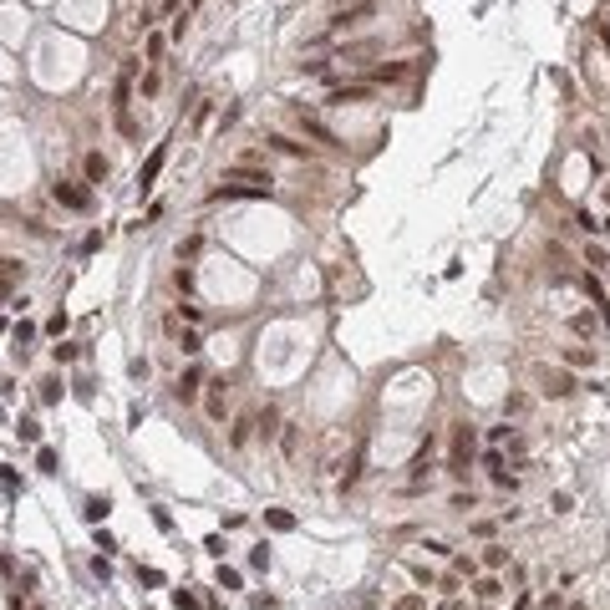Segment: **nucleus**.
<instances>
[{
	"mask_svg": "<svg viewBox=\"0 0 610 610\" xmlns=\"http://www.w3.org/2000/svg\"><path fill=\"white\" fill-rule=\"evenodd\" d=\"M275 193V179L265 168H254V163H234L224 168V188H214L209 199L219 204V199H270Z\"/></svg>",
	"mask_w": 610,
	"mask_h": 610,
	"instance_id": "nucleus-1",
	"label": "nucleus"
},
{
	"mask_svg": "<svg viewBox=\"0 0 610 610\" xmlns=\"http://www.w3.org/2000/svg\"><path fill=\"white\" fill-rule=\"evenodd\" d=\"M51 199H56L61 209H77V214H86V209H92V188H82L77 179H56V183H51Z\"/></svg>",
	"mask_w": 610,
	"mask_h": 610,
	"instance_id": "nucleus-2",
	"label": "nucleus"
},
{
	"mask_svg": "<svg viewBox=\"0 0 610 610\" xmlns=\"http://www.w3.org/2000/svg\"><path fill=\"white\" fill-rule=\"evenodd\" d=\"M366 15H377V0H356V6L336 11V15H331V26H325V36H341V31H351V26H361Z\"/></svg>",
	"mask_w": 610,
	"mask_h": 610,
	"instance_id": "nucleus-3",
	"label": "nucleus"
},
{
	"mask_svg": "<svg viewBox=\"0 0 610 610\" xmlns=\"http://www.w3.org/2000/svg\"><path fill=\"white\" fill-rule=\"evenodd\" d=\"M295 122L305 127V133H311L316 143H325V148H336V133H331V127H325L316 112H311V107H305V102H295Z\"/></svg>",
	"mask_w": 610,
	"mask_h": 610,
	"instance_id": "nucleus-4",
	"label": "nucleus"
},
{
	"mask_svg": "<svg viewBox=\"0 0 610 610\" xmlns=\"http://www.w3.org/2000/svg\"><path fill=\"white\" fill-rule=\"evenodd\" d=\"M468 453H473V427H453V473H468Z\"/></svg>",
	"mask_w": 610,
	"mask_h": 610,
	"instance_id": "nucleus-5",
	"label": "nucleus"
},
{
	"mask_svg": "<svg viewBox=\"0 0 610 610\" xmlns=\"http://www.w3.org/2000/svg\"><path fill=\"white\" fill-rule=\"evenodd\" d=\"M372 92H377L372 82H346V86H331V97H325V102H336V107H346V102H366V97H372Z\"/></svg>",
	"mask_w": 610,
	"mask_h": 610,
	"instance_id": "nucleus-6",
	"label": "nucleus"
},
{
	"mask_svg": "<svg viewBox=\"0 0 610 610\" xmlns=\"http://www.w3.org/2000/svg\"><path fill=\"white\" fill-rule=\"evenodd\" d=\"M20 275H26V265L11 259V254H0V300H11V290L20 285Z\"/></svg>",
	"mask_w": 610,
	"mask_h": 610,
	"instance_id": "nucleus-7",
	"label": "nucleus"
},
{
	"mask_svg": "<svg viewBox=\"0 0 610 610\" xmlns=\"http://www.w3.org/2000/svg\"><path fill=\"white\" fill-rule=\"evenodd\" d=\"M539 382H544V397H570V391H575L570 372H544Z\"/></svg>",
	"mask_w": 610,
	"mask_h": 610,
	"instance_id": "nucleus-8",
	"label": "nucleus"
},
{
	"mask_svg": "<svg viewBox=\"0 0 610 610\" xmlns=\"http://www.w3.org/2000/svg\"><path fill=\"white\" fill-rule=\"evenodd\" d=\"M199 387H204V372H199V366H188L173 391H179V402H193V397H199Z\"/></svg>",
	"mask_w": 610,
	"mask_h": 610,
	"instance_id": "nucleus-9",
	"label": "nucleus"
},
{
	"mask_svg": "<svg viewBox=\"0 0 610 610\" xmlns=\"http://www.w3.org/2000/svg\"><path fill=\"white\" fill-rule=\"evenodd\" d=\"M82 173H86V183H102L107 173H112V163H107L102 152H86V158H82Z\"/></svg>",
	"mask_w": 610,
	"mask_h": 610,
	"instance_id": "nucleus-10",
	"label": "nucleus"
},
{
	"mask_svg": "<svg viewBox=\"0 0 610 610\" xmlns=\"http://www.w3.org/2000/svg\"><path fill=\"white\" fill-rule=\"evenodd\" d=\"M412 77V67H407V61H391V67H377L372 72V86H387V82H407Z\"/></svg>",
	"mask_w": 610,
	"mask_h": 610,
	"instance_id": "nucleus-11",
	"label": "nucleus"
},
{
	"mask_svg": "<svg viewBox=\"0 0 610 610\" xmlns=\"http://www.w3.org/2000/svg\"><path fill=\"white\" fill-rule=\"evenodd\" d=\"M163 158H168V148H158V152H152V158L143 163V173H138V188H143V193H148V188H152V179L163 173Z\"/></svg>",
	"mask_w": 610,
	"mask_h": 610,
	"instance_id": "nucleus-12",
	"label": "nucleus"
},
{
	"mask_svg": "<svg viewBox=\"0 0 610 610\" xmlns=\"http://www.w3.org/2000/svg\"><path fill=\"white\" fill-rule=\"evenodd\" d=\"M254 427L265 432V438H275V432L285 427V422H280V412H275V407H265V412H259V417H254Z\"/></svg>",
	"mask_w": 610,
	"mask_h": 610,
	"instance_id": "nucleus-13",
	"label": "nucleus"
},
{
	"mask_svg": "<svg viewBox=\"0 0 610 610\" xmlns=\"http://www.w3.org/2000/svg\"><path fill=\"white\" fill-rule=\"evenodd\" d=\"M249 427H254V417H249V412H245V417H234V427H229V443H234V448H245V443H249Z\"/></svg>",
	"mask_w": 610,
	"mask_h": 610,
	"instance_id": "nucleus-14",
	"label": "nucleus"
},
{
	"mask_svg": "<svg viewBox=\"0 0 610 610\" xmlns=\"http://www.w3.org/2000/svg\"><path fill=\"white\" fill-rule=\"evenodd\" d=\"M265 524L280 529V534H290V529H295V514H285V509H265Z\"/></svg>",
	"mask_w": 610,
	"mask_h": 610,
	"instance_id": "nucleus-15",
	"label": "nucleus"
},
{
	"mask_svg": "<svg viewBox=\"0 0 610 610\" xmlns=\"http://www.w3.org/2000/svg\"><path fill=\"white\" fill-rule=\"evenodd\" d=\"M270 143H275V152H285V158H311V152H305V148H300L295 138H285V133H275Z\"/></svg>",
	"mask_w": 610,
	"mask_h": 610,
	"instance_id": "nucleus-16",
	"label": "nucleus"
},
{
	"mask_svg": "<svg viewBox=\"0 0 610 610\" xmlns=\"http://www.w3.org/2000/svg\"><path fill=\"white\" fill-rule=\"evenodd\" d=\"M204 412H209V417H214V422H219V417H224V382H219V387H214V391H209V397H204Z\"/></svg>",
	"mask_w": 610,
	"mask_h": 610,
	"instance_id": "nucleus-17",
	"label": "nucleus"
},
{
	"mask_svg": "<svg viewBox=\"0 0 610 610\" xmlns=\"http://www.w3.org/2000/svg\"><path fill=\"white\" fill-rule=\"evenodd\" d=\"M504 559H509L504 544H488V550H484V564H488V570H504Z\"/></svg>",
	"mask_w": 610,
	"mask_h": 610,
	"instance_id": "nucleus-18",
	"label": "nucleus"
},
{
	"mask_svg": "<svg viewBox=\"0 0 610 610\" xmlns=\"http://www.w3.org/2000/svg\"><path fill=\"white\" fill-rule=\"evenodd\" d=\"M564 361H570V366H595V351H585V346H570V351H564Z\"/></svg>",
	"mask_w": 610,
	"mask_h": 610,
	"instance_id": "nucleus-19",
	"label": "nucleus"
},
{
	"mask_svg": "<svg viewBox=\"0 0 610 610\" xmlns=\"http://www.w3.org/2000/svg\"><path fill=\"white\" fill-rule=\"evenodd\" d=\"M173 290H183V295L193 290V270H188V265H179V270H173Z\"/></svg>",
	"mask_w": 610,
	"mask_h": 610,
	"instance_id": "nucleus-20",
	"label": "nucleus"
},
{
	"mask_svg": "<svg viewBox=\"0 0 610 610\" xmlns=\"http://www.w3.org/2000/svg\"><path fill=\"white\" fill-rule=\"evenodd\" d=\"M107 509H112L107 498H86V519H92V524H97V519H107Z\"/></svg>",
	"mask_w": 610,
	"mask_h": 610,
	"instance_id": "nucleus-21",
	"label": "nucleus"
},
{
	"mask_svg": "<svg viewBox=\"0 0 610 610\" xmlns=\"http://www.w3.org/2000/svg\"><path fill=\"white\" fill-rule=\"evenodd\" d=\"M473 595H478V600H498V580H478Z\"/></svg>",
	"mask_w": 610,
	"mask_h": 610,
	"instance_id": "nucleus-22",
	"label": "nucleus"
},
{
	"mask_svg": "<svg viewBox=\"0 0 610 610\" xmlns=\"http://www.w3.org/2000/svg\"><path fill=\"white\" fill-rule=\"evenodd\" d=\"M295 438H300V432H295V422H285V427H280V448H285V458L295 453Z\"/></svg>",
	"mask_w": 610,
	"mask_h": 610,
	"instance_id": "nucleus-23",
	"label": "nucleus"
},
{
	"mask_svg": "<svg viewBox=\"0 0 610 610\" xmlns=\"http://www.w3.org/2000/svg\"><path fill=\"white\" fill-rule=\"evenodd\" d=\"M36 468H41V473H56V453L41 448V453H36Z\"/></svg>",
	"mask_w": 610,
	"mask_h": 610,
	"instance_id": "nucleus-24",
	"label": "nucleus"
},
{
	"mask_svg": "<svg viewBox=\"0 0 610 610\" xmlns=\"http://www.w3.org/2000/svg\"><path fill=\"white\" fill-rule=\"evenodd\" d=\"M173 605H179V610H199V595H193V590H179V595H173Z\"/></svg>",
	"mask_w": 610,
	"mask_h": 610,
	"instance_id": "nucleus-25",
	"label": "nucleus"
},
{
	"mask_svg": "<svg viewBox=\"0 0 610 610\" xmlns=\"http://www.w3.org/2000/svg\"><path fill=\"white\" fill-rule=\"evenodd\" d=\"M61 331H67V311H56V316L46 320V336H61Z\"/></svg>",
	"mask_w": 610,
	"mask_h": 610,
	"instance_id": "nucleus-26",
	"label": "nucleus"
},
{
	"mask_svg": "<svg viewBox=\"0 0 610 610\" xmlns=\"http://www.w3.org/2000/svg\"><path fill=\"white\" fill-rule=\"evenodd\" d=\"M179 346H183V351H188V356H193V351H204V341H199V336H193V331H183V336H179Z\"/></svg>",
	"mask_w": 610,
	"mask_h": 610,
	"instance_id": "nucleus-27",
	"label": "nucleus"
},
{
	"mask_svg": "<svg viewBox=\"0 0 610 610\" xmlns=\"http://www.w3.org/2000/svg\"><path fill=\"white\" fill-rule=\"evenodd\" d=\"M20 438H26V443H36V438H41V427H36L31 417H20Z\"/></svg>",
	"mask_w": 610,
	"mask_h": 610,
	"instance_id": "nucleus-28",
	"label": "nucleus"
},
{
	"mask_svg": "<svg viewBox=\"0 0 610 610\" xmlns=\"http://www.w3.org/2000/svg\"><path fill=\"white\" fill-rule=\"evenodd\" d=\"M219 585H229V590H234V585H239V570H229V564H219Z\"/></svg>",
	"mask_w": 610,
	"mask_h": 610,
	"instance_id": "nucleus-29",
	"label": "nucleus"
},
{
	"mask_svg": "<svg viewBox=\"0 0 610 610\" xmlns=\"http://www.w3.org/2000/svg\"><path fill=\"white\" fill-rule=\"evenodd\" d=\"M397 610H422V600H417V595H402V600H397Z\"/></svg>",
	"mask_w": 610,
	"mask_h": 610,
	"instance_id": "nucleus-30",
	"label": "nucleus"
},
{
	"mask_svg": "<svg viewBox=\"0 0 610 610\" xmlns=\"http://www.w3.org/2000/svg\"><path fill=\"white\" fill-rule=\"evenodd\" d=\"M559 605H564L559 595H544V600H539V610H559Z\"/></svg>",
	"mask_w": 610,
	"mask_h": 610,
	"instance_id": "nucleus-31",
	"label": "nucleus"
},
{
	"mask_svg": "<svg viewBox=\"0 0 610 610\" xmlns=\"http://www.w3.org/2000/svg\"><path fill=\"white\" fill-rule=\"evenodd\" d=\"M0 575H11V559H6V554H0Z\"/></svg>",
	"mask_w": 610,
	"mask_h": 610,
	"instance_id": "nucleus-32",
	"label": "nucleus"
}]
</instances>
